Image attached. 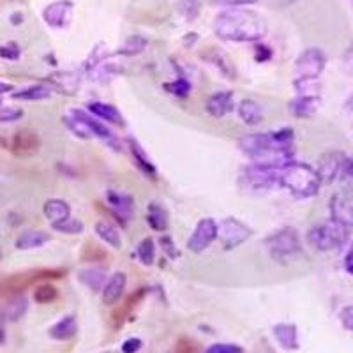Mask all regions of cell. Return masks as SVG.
<instances>
[{
  "instance_id": "8d00e7d4",
  "label": "cell",
  "mask_w": 353,
  "mask_h": 353,
  "mask_svg": "<svg viewBox=\"0 0 353 353\" xmlns=\"http://www.w3.org/2000/svg\"><path fill=\"white\" fill-rule=\"evenodd\" d=\"M165 88L170 94L179 97H185L191 92V85H189V81L185 80V78H179V80L172 81V83H166Z\"/></svg>"
},
{
  "instance_id": "1f68e13d",
  "label": "cell",
  "mask_w": 353,
  "mask_h": 353,
  "mask_svg": "<svg viewBox=\"0 0 353 353\" xmlns=\"http://www.w3.org/2000/svg\"><path fill=\"white\" fill-rule=\"evenodd\" d=\"M149 225L156 232H165L168 228V214L159 203L149 205Z\"/></svg>"
},
{
  "instance_id": "277c9868",
  "label": "cell",
  "mask_w": 353,
  "mask_h": 353,
  "mask_svg": "<svg viewBox=\"0 0 353 353\" xmlns=\"http://www.w3.org/2000/svg\"><path fill=\"white\" fill-rule=\"evenodd\" d=\"M64 122L77 137L85 138V140L96 137L105 141H113V134L108 128L94 121L92 117H88L87 113L80 112V110H72L68 117H64Z\"/></svg>"
},
{
  "instance_id": "d6986e66",
  "label": "cell",
  "mask_w": 353,
  "mask_h": 353,
  "mask_svg": "<svg viewBox=\"0 0 353 353\" xmlns=\"http://www.w3.org/2000/svg\"><path fill=\"white\" fill-rule=\"evenodd\" d=\"M320 105L321 101L318 96H299L290 103V112L299 119H307L318 112Z\"/></svg>"
},
{
  "instance_id": "c3c4849f",
  "label": "cell",
  "mask_w": 353,
  "mask_h": 353,
  "mask_svg": "<svg viewBox=\"0 0 353 353\" xmlns=\"http://www.w3.org/2000/svg\"><path fill=\"white\" fill-rule=\"evenodd\" d=\"M176 353H196L194 343H191L189 339H182V341L176 345Z\"/></svg>"
},
{
  "instance_id": "8fae6325",
  "label": "cell",
  "mask_w": 353,
  "mask_h": 353,
  "mask_svg": "<svg viewBox=\"0 0 353 353\" xmlns=\"http://www.w3.org/2000/svg\"><path fill=\"white\" fill-rule=\"evenodd\" d=\"M330 216L345 228H353V193L341 191L334 194L330 200Z\"/></svg>"
},
{
  "instance_id": "ee69618b",
  "label": "cell",
  "mask_w": 353,
  "mask_h": 353,
  "mask_svg": "<svg viewBox=\"0 0 353 353\" xmlns=\"http://www.w3.org/2000/svg\"><path fill=\"white\" fill-rule=\"evenodd\" d=\"M207 353H244V350L237 345H212Z\"/></svg>"
},
{
  "instance_id": "9f6ffc18",
  "label": "cell",
  "mask_w": 353,
  "mask_h": 353,
  "mask_svg": "<svg viewBox=\"0 0 353 353\" xmlns=\"http://www.w3.org/2000/svg\"><path fill=\"white\" fill-rule=\"evenodd\" d=\"M352 4H353V0H352Z\"/></svg>"
},
{
  "instance_id": "6da1fadb",
  "label": "cell",
  "mask_w": 353,
  "mask_h": 353,
  "mask_svg": "<svg viewBox=\"0 0 353 353\" xmlns=\"http://www.w3.org/2000/svg\"><path fill=\"white\" fill-rule=\"evenodd\" d=\"M214 32L225 41H258L267 34V20L251 9H228L216 17Z\"/></svg>"
},
{
  "instance_id": "cb8c5ba5",
  "label": "cell",
  "mask_w": 353,
  "mask_h": 353,
  "mask_svg": "<svg viewBox=\"0 0 353 353\" xmlns=\"http://www.w3.org/2000/svg\"><path fill=\"white\" fill-rule=\"evenodd\" d=\"M128 141H129V147H131L132 157H134V161H137L138 168H140L145 175H149L150 179H156L157 176L156 166L152 165V161H150V157L147 156V152L141 149V145L134 140H128Z\"/></svg>"
},
{
  "instance_id": "e575fe53",
  "label": "cell",
  "mask_w": 353,
  "mask_h": 353,
  "mask_svg": "<svg viewBox=\"0 0 353 353\" xmlns=\"http://www.w3.org/2000/svg\"><path fill=\"white\" fill-rule=\"evenodd\" d=\"M57 295H59V292H57L55 286L41 285L37 286L36 292H34V301H36L37 304H50V302L55 301Z\"/></svg>"
},
{
  "instance_id": "5b68a950",
  "label": "cell",
  "mask_w": 353,
  "mask_h": 353,
  "mask_svg": "<svg viewBox=\"0 0 353 353\" xmlns=\"http://www.w3.org/2000/svg\"><path fill=\"white\" fill-rule=\"evenodd\" d=\"M64 274V269H41L32 270V272L14 274V276L8 277L6 281L0 283V293L2 295H18V293L25 292L32 283L41 281V279H59Z\"/></svg>"
},
{
  "instance_id": "ac0fdd59",
  "label": "cell",
  "mask_w": 353,
  "mask_h": 353,
  "mask_svg": "<svg viewBox=\"0 0 353 353\" xmlns=\"http://www.w3.org/2000/svg\"><path fill=\"white\" fill-rule=\"evenodd\" d=\"M145 293H147V288H140V290H137V292H134V293H131V295H129V297L125 299V302H124V304H122V307H119L115 311V313L112 314V325H113V329L119 330L122 325H124L125 318H128L129 314H131L132 309H134L138 304H140L141 299L145 297Z\"/></svg>"
},
{
  "instance_id": "9a60e30c",
  "label": "cell",
  "mask_w": 353,
  "mask_h": 353,
  "mask_svg": "<svg viewBox=\"0 0 353 353\" xmlns=\"http://www.w3.org/2000/svg\"><path fill=\"white\" fill-rule=\"evenodd\" d=\"M207 112L210 113L216 119L228 115L233 110V94L230 90H221V92L212 94V96L207 99V105H205Z\"/></svg>"
},
{
  "instance_id": "8992f818",
  "label": "cell",
  "mask_w": 353,
  "mask_h": 353,
  "mask_svg": "<svg viewBox=\"0 0 353 353\" xmlns=\"http://www.w3.org/2000/svg\"><path fill=\"white\" fill-rule=\"evenodd\" d=\"M267 248L274 260L286 261L301 253V239L293 228H283L267 239Z\"/></svg>"
},
{
  "instance_id": "11a10c76",
  "label": "cell",
  "mask_w": 353,
  "mask_h": 353,
  "mask_svg": "<svg viewBox=\"0 0 353 353\" xmlns=\"http://www.w3.org/2000/svg\"><path fill=\"white\" fill-rule=\"evenodd\" d=\"M346 112H348L350 113V115H352L353 117V96L352 97H350V99L348 101H346Z\"/></svg>"
},
{
  "instance_id": "d6a6232c",
  "label": "cell",
  "mask_w": 353,
  "mask_h": 353,
  "mask_svg": "<svg viewBox=\"0 0 353 353\" xmlns=\"http://www.w3.org/2000/svg\"><path fill=\"white\" fill-rule=\"evenodd\" d=\"M53 228L61 233H68V235H77V233L83 232V223L80 219H74V217L69 216L68 219L59 221V223H53Z\"/></svg>"
},
{
  "instance_id": "d590c367",
  "label": "cell",
  "mask_w": 353,
  "mask_h": 353,
  "mask_svg": "<svg viewBox=\"0 0 353 353\" xmlns=\"http://www.w3.org/2000/svg\"><path fill=\"white\" fill-rule=\"evenodd\" d=\"M25 311H27V301H25V297H17L11 304H8L4 313L6 316H8V320L14 321V320H20V318L25 314Z\"/></svg>"
},
{
  "instance_id": "bcb514c9",
  "label": "cell",
  "mask_w": 353,
  "mask_h": 353,
  "mask_svg": "<svg viewBox=\"0 0 353 353\" xmlns=\"http://www.w3.org/2000/svg\"><path fill=\"white\" fill-rule=\"evenodd\" d=\"M214 2L221 6H228V8H239V6L256 4L258 0H214Z\"/></svg>"
},
{
  "instance_id": "7a4b0ae2",
  "label": "cell",
  "mask_w": 353,
  "mask_h": 353,
  "mask_svg": "<svg viewBox=\"0 0 353 353\" xmlns=\"http://www.w3.org/2000/svg\"><path fill=\"white\" fill-rule=\"evenodd\" d=\"M279 184L295 196L311 198L318 193L321 181L313 166L304 165V163H292L283 170Z\"/></svg>"
},
{
  "instance_id": "9c48e42d",
  "label": "cell",
  "mask_w": 353,
  "mask_h": 353,
  "mask_svg": "<svg viewBox=\"0 0 353 353\" xmlns=\"http://www.w3.org/2000/svg\"><path fill=\"white\" fill-rule=\"evenodd\" d=\"M241 184L245 191H267L272 185L279 184V176L276 170L260 168L253 165L242 172Z\"/></svg>"
},
{
  "instance_id": "44dd1931",
  "label": "cell",
  "mask_w": 353,
  "mask_h": 353,
  "mask_svg": "<svg viewBox=\"0 0 353 353\" xmlns=\"http://www.w3.org/2000/svg\"><path fill=\"white\" fill-rule=\"evenodd\" d=\"M78 332V323L74 316H64L61 321H57L55 325L50 329V336L57 341H69L71 337L77 336Z\"/></svg>"
},
{
  "instance_id": "f35d334b",
  "label": "cell",
  "mask_w": 353,
  "mask_h": 353,
  "mask_svg": "<svg viewBox=\"0 0 353 353\" xmlns=\"http://www.w3.org/2000/svg\"><path fill=\"white\" fill-rule=\"evenodd\" d=\"M81 258H83V261H101V260H105L106 253L99 248V245L92 244V242H87V245H85V251H83V256Z\"/></svg>"
},
{
  "instance_id": "f5cc1de1",
  "label": "cell",
  "mask_w": 353,
  "mask_h": 353,
  "mask_svg": "<svg viewBox=\"0 0 353 353\" xmlns=\"http://www.w3.org/2000/svg\"><path fill=\"white\" fill-rule=\"evenodd\" d=\"M12 85L11 83H4V81H0V96L6 92H11Z\"/></svg>"
},
{
  "instance_id": "2e32d148",
  "label": "cell",
  "mask_w": 353,
  "mask_h": 353,
  "mask_svg": "<svg viewBox=\"0 0 353 353\" xmlns=\"http://www.w3.org/2000/svg\"><path fill=\"white\" fill-rule=\"evenodd\" d=\"M201 59L209 62V64H212L214 68H216L221 74H225L228 80H233V78H235V74H237V72H235V68H233L232 61H230V57L225 55V53L221 52L219 48H214L212 46V48H209L207 52L201 53Z\"/></svg>"
},
{
  "instance_id": "52a82bcc",
  "label": "cell",
  "mask_w": 353,
  "mask_h": 353,
  "mask_svg": "<svg viewBox=\"0 0 353 353\" xmlns=\"http://www.w3.org/2000/svg\"><path fill=\"white\" fill-rule=\"evenodd\" d=\"M327 64L325 53L320 48H307L299 55L295 62V74L297 81H314L320 78Z\"/></svg>"
},
{
  "instance_id": "b9f144b4",
  "label": "cell",
  "mask_w": 353,
  "mask_h": 353,
  "mask_svg": "<svg viewBox=\"0 0 353 353\" xmlns=\"http://www.w3.org/2000/svg\"><path fill=\"white\" fill-rule=\"evenodd\" d=\"M339 320H341L343 327L350 332H353V305H346L343 307L341 314H339Z\"/></svg>"
},
{
  "instance_id": "74e56055",
  "label": "cell",
  "mask_w": 353,
  "mask_h": 353,
  "mask_svg": "<svg viewBox=\"0 0 353 353\" xmlns=\"http://www.w3.org/2000/svg\"><path fill=\"white\" fill-rule=\"evenodd\" d=\"M147 46V41L140 36H132L125 41L124 48H122V53L125 55H137V53L143 52V48Z\"/></svg>"
},
{
  "instance_id": "e0dca14e",
  "label": "cell",
  "mask_w": 353,
  "mask_h": 353,
  "mask_svg": "<svg viewBox=\"0 0 353 353\" xmlns=\"http://www.w3.org/2000/svg\"><path fill=\"white\" fill-rule=\"evenodd\" d=\"M125 283H128V277L124 272H115L108 279L105 286H103V302L106 305H113L119 299L124 295Z\"/></svg>"
},
{
  "instance_id": "f6af8a7d",
  "label": "cell",
  "mask_w": 353,
  "mask_h": 353,
  "mask_svg": "<svg viewBox=\"0 0 353 353\" xmlns=\"http://www.w3.org/2000/svg\"><path fill=\"white\" fill-rule=\"evenodd\" d=\"M339 176L343 179V182H346V184L353 188V159H346L345 166H343V172Z\"/></svg>"
},
{
  "instance_id": "816d5d0a",
  "label": "cell",
  "mask_w": 353,
  "mask_h": 353,
  "mask_svg": "<svg viewBox=\"0 0 353 353\" xmlns=\"http://www.w3.org/2000/svg\"><path fill=\"white\" fill-rule=\"evenodd\" d=\"M345 267H346V270H348V272L353 276V249H352V251H350L348 254H346Z\"/></svg>"
},
{
  "instance_id": "f1b7e54d",
  "label": "cell",
  "mask_w": 353,
  "mask_h": 353,
  "mask_svg": "<svg viewBox=\"0 0 353 353\" xmlns=\"http://www.w3.org/2000/svg\"><path fill=\"white\" fill-rule=\"evenodd\" d=\"M239 115H241L242 121L249 125L260 124L261 119H263V112H261V106L258 105L256 101L253 99H244L239 105Z\"/></svg>"
},
{
  "instance_id": "7dc6e473",
  "label": "cell",
  "mask_w": 353,
  "mask_h": 353,
  "mask_svg": "<svg viewBox=\"0 0 353 353\" xmlns=\"http://www.w3.org/2000/svg\"><path fill=\"white\" fill-rule=\"evenodd\" d=\"M140 348H141V341L140 339H137V337H131V339H128V341L122 345V352L124 353H137Z\"/></svg>"
},
{
  "instance_id": "ba28073f",
  "label": "cell",
  "mask_w": 353,
  "mask_h": 353,
  "mask_svg": "<svg viewBox=\"0 0 353 353\" xmlns=\"http://www.w3.org/2000/svg\"><path fill=\"white\" fill-rule=\"evenodd\" d=\"M6 149L18 157H32L39 152L41 138L32 129H18L6 141Z\"/></svg>"
},
{
  "instance_id": "f907efd6",
  "label": "cell",
  "mask_w": 353,
  "mask_h": 353,
  "mask_svg": "<svg viewBox=\"0 0 353 353\" xmlns=\"http://www.w3.org/2000/svg\"><path fill=\"white\" fill-rule=\"evenodd\" d=\"M345 65L348 71L353 72V48H350L348 52L345 53Z\"/></svg>"
},
{
  "instance_id": "83f0119b",
  "label": "cell",
  "mask_w": 353,
  "mask_h": 353,
  "mask_svg": "<svg viewBox=\"0 0 353 353\" xmlns=\"http://www.w3.org/2000/svg\"><path fill=\"white\" fill-rule=\"evenodd\" d=\"M44 216L48 217L52 223H59V221H64L71 216V209L64 200H59V198H52L44 203Z\"/></svg>"
},
{
  "instance_id": "4fadbf2b",
  "label": "cell",
  "mask_w": 353,
  "mask_h": 353,
  "mask_svg": "<svg viewBox=\"0 0 353 353\" xmlns=\"http://www.w3.org/2000/svg\"><path fill=\"white\" fill-rule=\"evenodd\" d=\"M346 163V156L343 152H327L318 159V176H320L321 182L330 184L341 175L343 166Z\"/></svg>"
},
{
  "instance_id": "ffe728a7",
  "label": "cell",
  "mask_w": 353,
  "mask_h": 353,
  "mask_svg": "<svg viewBox=\"0 0 353 353\" xmlns=\"http://www.w3.org/2000/svg\"><path fill=\"white\" fill-rule=\"evenodd\" d=\"M274 336L277 343L285 350H297L299 348V334L297 327L293 323H279L274 327Z\"/></svg>"
},
{
  "instance_id": "603a6c76",
  "label": "cell",
  "mask_w": 353,
  "mask_h": 353,
  "mask_svg": "<svg viewBox=\"0 0 353 353\" xmlns=\"http://www.w3.org/2000/svg\"><path fill=\"white\" fill-rule=\"evenodd\" d=\"M78 279L87 286L88 290L92 292H99L106 281V270L101 269V267H88V269L80 270L78 274Z\"/></svg>"
},
{
  "instance_id": "7bdbcfd3",
  "label": "cell",
  "mask_w": 353,
  "mask_h": 353,
  "mask_svg": "<svg viewBox=\"0 0 353 353\" xmlns=\"http://www.w3.org/2000/svg\"><path fill=\"white\" fill-rule=\"evenodd\" d=\"M0 57L9 59V61H17L20 57V50H18L17 44H6V46H0Z\"/></svg>"
},
{
  "instance_id": "4dcf8cb0",
  "label": "cell",
  "mask_w": 353,
  "mask_h": 353,
  "mask_svg": "<svg viewBox=\"0 0 353 353\" xmlns=\"http://www.w3.org/2000/svg\"><path fill=\"white\" fill-rule=\"evenodd\" d=\"M50 96H52V88L46 87V85H32V87H27L20 90V92L12 94L14 99L20 101H41Z\"/></svg>"
},
{
  "instance_id": "681fc988",
  "label": "cell",
  "mask_w": 353,
  "mask_h": 353,
  "mask_svg": "<svg viewBox=\"0 0 353 353\" xmlns=\"http://www.w3.org/2000/svg\"><path fill=\"white\" fill-rule=\"evenodd\" d=\"M161 244H163V249H165V251L170 254V256H172V258L176 256V251H175V249H173V248H175V245L172 244V239H170V237H161Z\"/></svg>"
},
{
  "instance_id": "60d3db41",
  "label": "cell",
  "mask_w": 353,
  "mask_h": 353,
  "mask_svg": "<svg viewBox=\"0 0 353 353\" xmlns=\"http://www.w3.org/2000/svg\"><path fill=\"white\" fill-rule=\"evenodd\" d=\"M181 11L184 12L185 20L191 21L198 17V11H200V8H198L196 0H182Z\"/></svg>"
},
{
  "instance_id": "db71d44e",
  "label": "cell",
  "mask_w": 353,
  "mask_h": 353,
  "mask_svg": "<svg viewBox=\"0 0 353 353\" xmlns=\"http://www.w3.org/2000/svg\"><path fill=\"white\" fill-rule=\"evenodd\" d=\"M274 2H276L277 6H281V8H286V6L295 4V2H297V0H274Z\"/></svg>"
},
{
  "instance_id": "836d02e7",
  "label": "cell",
  "mask_w": 353,
  "mask_h": 353,
  "mask_svg": "<svg viewBox=\"0 0 353 353\" xmlns=\"http://www.w3.org/2000/svg\"><path fill=\"white\" fill-rule=\"evenodd\" d=\"M154 256H156V248H154L152 239H143L138 245V258L143 265H152Z\"/></svg>"
},
{
  "instance_id": "7402d4cb",
  "label": "cell",
  "mask_w": 353,
  "mask_h": 353,
  "mask_svg": "<svg viewBox=\"0 0 353 353\" xmlns=\"http://www.w3.org/2000/svg\"><path fill=\"white\" fill-rule=\"evenodd\" d=\"M88 110H90L96 117L103 119V121L112 122V124L117 125H124V119H122L121 112H119L113 105L101 103V101H92V103H88Z\"/></svg>"
},
{
  "instance_id": "3957f363",
  "label": "cell",
  "mask_w": 353,
  "mask_h": 353,
  "mask_svg": "<svg viewBox=\"0 0 353 353\" xmlns=\"http://www.w3.org/2000/svg\"><path fill=\"white\" fill-rule=\"evenodd\" d=\"M346 241H348V228L336 221L314 226L307 233V242L318 251H332V249L341 248Z\"/></svg>"
},
{
  "instance_id": "4316f807",
  "label": "cell",
  "mask_w": 353,
  "mask_h": 353,
  "mask_svg": "<svg viewBox=\"0 0 353 353\" xmlns=\"http://www.w3.org/2000/svg\"><path fill=\"white\" fill-rule=\"evenodd\" d=\"M50 233L43 232V230H28V232L21 233L17 241L18 249H34L41 248L43 244L50 241Z\"/></svg>"
},
{
  "instance_id": "d4e9b609",
  "label": "cell",
  "mask_w": 353,
  "mask_h": 353,
  "mask_svg": "<svg viewBox=\"0 0 353 353\" xmlns=\"http://www.w3.org/2000/svg\"><path fill=\"white\" fill-rule=\"evenodd\" d=\"M50 81L57 90H61L62 94H69V96L77 92L78 85H80V78L74 72H57V74L50 77Z\"/></svg>"
},
{
  "instance_id": "30bf717a",
  "label": "cell",
  "mask_w": 353,
  "mask_h": 353,
  "mask_svg": "<svg viewBox=\"0 0 353 353\" xmlns=\"http://www.w3.org/2000/svg\"><path fill=\"white\" fill-rule=\"evenodd\" d=\"M217 237H219L221 244L225 245V249H233L244 244L251 237V230L239 219L228 217V219L221 221V225L217 226Z\"/></svg>"
},
{
  "instance_id": "7c38bea8",
  "label": "cell",
  "mask_w": 353,
  "mask_h": 353,
  "mask_svg": "<svg viewBox=\"0 0 353 353\" xmlns=\"http://www.w3.org/2000/svg\"><path fill=\"white\" fill-rule=\"evenodd\" d=\"M217 237V225L214 219H201L200 223L194 228L193 235L188 241L189 251L193 253H203L205 249L209 248L214 242V239Z\"/></svg>"
},
{
  "instance_id": "5bb4252c",
  "label": "cell",
  "mask_w": 353,
  "mask_h": 353,
  "mask_svg": "<svg viewBox=\"0 0 353 353\" xmlns=\"http://www.w3.org/2000/svg\"><path fill=\"white\" fill-rule=\"evenodd\" d=\"M43 18L50 27H68L72 18V2H69V0H57V2H53V4H50L48 8L44 9Z\"/></svg>"
},
{
  "instance_id": "ab89813d",
  "label": "cell",
  "mask_w": 353,
  "mask_h": 353,
  "mask_svg": "<svg viewBox=\"0 0 353 353\" xmlns=\"http://www.w3.org/2000/svg\"><path fill=\"white\" fill-rule=\"evenodd\" d=\"M23 117V110L12 106H0V122H14Z\"/></svg>"
},
{
  "instance_id": "484cf974",
  "label": "cell",
  "mask_w": 353,
  "mask_h": 353,
  "mask_svg": "<svg viewBox=\"0 0 353 353\" xmlns=\"http://www.w3.org/2000/svg\"><path fill=\"white\" fill-rule=\"evenodd\" d=\"M108 203L119 219H128L132 212V200L128 194H119L115 191L108 193Z\"/></svg>"
},
{
  "instance_id": "f546056e",
  "label": "cell",
  "mask_w": 353,
  "mask_h": 353,
  "mask_svg": "<svg viewBox=\"0 0 353 353\" xmlns=\"http://www.w3.org/2000/svg\"><path fill=\"white\" fill-rule=\"evenodd\" d=\"M96 233L99 235L101 241H105L106 244L112 245V248L119 249L122 245L121 233H119V230H117L110 221H97Z\"/></svg>"
}]
</instances>
